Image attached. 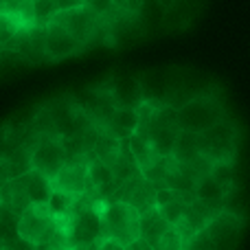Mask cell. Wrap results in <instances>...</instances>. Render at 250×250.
Here are the masks:
<instances>
[{
    "instance_id": "1",
    "label": "cell",
    "mask_w": 250,
    "mask_h": 250,
    "mask_svg": "<svg viewBox=\"0 0 250 250\" xmlns=\"http://www.w3.org/2000/svg\"><path fill=\"white\" fill-rule=\"evenodd\" d=\"M18 239L33 248L40 246H66L62 220L51 215L46 204H29L16 220Z\"/></svg>"
},
{
    "instance_id": "2",
    "label": "cell",
    "mask_w": 250,
    "mask_h": 250,
    "mask_svg": "<svg viewBox=\"0 0 250 250\" xmlns=\"http://www.w3.org/2000/svg\"><path fill=\"white\" fill-rule=\"evenodd\" d=\"M101 237L117 248H127L138 239V208L125 200H101Z\"/></svg>"
},
{
    "instance_id": "3",
    "label": "cell",
    "mask_w": 250,
    "mask_h": 250,
    "mask_svg": "<svg viewBox=\"0 0 250 250\" xmlns=\"http://www.w3.org/2000/svg\"><path fill=\"white\" fill-rule=\"evenodd\" d=\"M242 226H244V220L237 213L220 208L202 229L195 230L187 239L185 246L187 248H229L235 244Z\"/></svg>"
},
{
    "instance_id": "4",
    "label": "cell",
    "mask_w": 250,
    "mask_h": 250,
    "mask_svg": "<svg viewBox=\"0 0 250 250\" xmlns=\"http://www.w3.org/2000/svg\"><path fill=\"white\" fill-rule=\"evenodd\" d=\"M198 149L208 163H235L237 151V127L230 121L220 119L198 132Z\"/></svg>"
},
{
    "instance_id": "5",
    "label": "cell",
    "mask_w": 250,
    "mask_h": 250,
    "mask_svg": "<svg viewBox=\"0 0 250 250\" xmlns=\"http://www.w3.org/2000/svg\"><path fill=\"white\" fill-rule=\"evenodd\" d=\"M224 105L220 104L215 95H198L191 97L189 101L176 108V119H178V127L185 132H202L208 125L217 123L220 119H224Z\"/></svg>"
},
{
    "instance_id": "6",
    "label": "cell",
    "mask_w": 250,
    "mask_h": 250,
    "mask_svg": "<svg viewBox=\"0 0 250 250\" xmlns=\"http://www.w3.org/2000/svg\"><path fill=\"white\" fill-rule=\"evenodd\" d=\"M31 169L44 173L46 178H53L62 169V165L68 160V149L64 145V138L42 134L38 141L31 145Z\"/></svg>"
},
{
    "instance_id": "7",
    "label": "cell",
    "mask_w": 250,
    "mask_h": 250,
    "mask_svg": "<svg viewBox=\"0 0 250 250\" xmlns=\"http://www.w3.org/2000/svg\"><path fill=\"white\" fill-rule=\"evenodd\" d=\"M83 48V44L62 24L57 18L44 24V57H51V60H64L70 57L75 53H79Z\"/></svg>"
},
{
    "instance_id": "8",
    "label": "cell",
    "mask_w": 250,
    "mask_h": 250,
    "mask_svg": "<svg viewBox=\"0 0 250 250\" xmlns=\"http://www.w3.org/2000/svg\"><path fill=\"white\" fill-rule=\"evenodd\" d=\"M86 158L88 156H68L62 169L51 178V185L55 189H62L70 195H83L88 193V180H86Z\"/></svg>"
},
{
    "instance_id": "9",
    "label": "cell",
    "mask_w": 250,
    "mask_h": 250,
    "mask_svg": "<svg viewBox=\"0 0 250 250\" xmlns=\"http://www.w3.org/2000/svg\"><path fill=\"white\" fill-rule=\"evenodd\" d=\"M53 18H57V20H60L62 24H64L66 29H68L70 33H73L75 38L83 44V46L92 40V35H95L97 26H99V20H101V16L92 13L86 4L75 7V9H68V11L55 13Z\"/></svg>"
},
{
    "instance_id": "10",
    "label": "cell",
    "mask_w": 250,
    "mask_h": 250,
    "mask_svg": "<svg viewBox=\"0 0 250 250\" xmlns=\"http://www.w3.org/2000/svg\"><path fill=\"white\" fill-rule=\"evenodd\" d=\"M86 180H88V195L92 198H112L117 182H114L112 169L105 160L97 158V156H88L86 158Z\"/></svg>"
},
{
    "instance_id": "11",
    "label": "cell",
    "mask_w": 250,
    "mask_h": 250,
    "mask_svg": "<svg viewBox=\"0 0 250 250\" xmlns=\"http://www.w3.org/2000/svg\"><path fill=\"white\" fill-rule=\"evenodd\" d=\"M167 230H169L167 220L160 215V211L154 207V204L143 208V211H138V237H141L149 248L158 246L160 237H163Z\"/></svg>"
},
{
    "instance_id": "12",
    "label": "cell",
    "mask_w": 250,
    "mask_h": 250,
    "mask_svg": "<svg viewBox=\"0 0 250 250\" xmlns=\"http://www.w3.org/2000/svg\"><path fill=\"white\" fill-rule=\"evenodd\" d=\"M105 90H108L110 99L114 101V105H127V108H138V105L145 101L143 95V88L136 79L132 77H114L105 83Z\"/></svg>"
},
{
    "instance_id": "13",
    "label": "cell",
    "mask_w": 250,
    "mask_h": 250,
    "mask_svg": "<svg viewBox=\"0 0 250 250\" xmlns=\"http://www.w3.org/2000/svg\"><path fill=\"white\" fill-rule=\"evenodd\" d=\"M230 191H226L211 173H200L198 180H195V187H193V198L198 202H202L204 207L213 208V211H220L224 208L226 204V198H229Z\"/></svg>"
},
{
    "instance_id": "14",
    "label": "cell",
    "mask_w": 250,
    "mask_h": 250,
    "mask_svg": "<svg viewBox=\"0 0 250 250\" xmlns=\"http://www.w3.org/2000/svg\"><path fill=\"white\" fill-rule=\"evenodd\" d=\"M136 127H138V110L127 108V105H117L101 129H105L110 136L119 138V141H125L127 136H132L136 132Z\"/></svg>"
},
{
    "instance_id": "15",
    "label": "cell",
    "mask_w": 250,
    "mask_h": 250,
    "mask_svg": "<svg viewBox=\"0 0 250 250\" xmlns=\"http://www.w3.org/2000/svg\"><path fill=\"white\" fill-rule=\"evenodd\" d=\"M16 180L20 182L22 191L26 193L31 204H46L48 195H51V178H46L44 173L35 171V169H29V171L16 176Z\"/></svg>"
},
{
    "instance_id": "16",
    "label": "cell",
    "mask_w": 250,
    "mask_h": 250,
    "mask_svg": "<svg viewBox=\"0 0 250 250\" xmlns=\"http://www.w3.org/2000/svg\"><path fill=\"white\" fill-rule=\"evenodd\" d=\"M77 200H79V195H70V193H66V191L55 189V187H53L51 195H48V200H46V208L51 211L53 217H57V220H64V217L75 208Z\"/></svg>"
},
{
    "instance_id": "17",
    "label": "cell",
    "mask_w": 250,
    "mask_h": 250,
    "mask_svg": "<svg viewBox=\"0 0 250 250\" xmlns=\"http://www.w3.org/2000/svg\"><path fill=\"white\" fill-rule=\"evenodd\" d=\"M193 200V195H178V198L169 200V202L160 204V207H156L160 211V215L167 220L169 226H176L178 222L185 217V211H187V204Z\"/></svg>"
},
{
    "instance_id": "18",
    "label": "cell",
    "mask_w": 250,
    "mask_h": 250,
    "mask_svg": "<svg viewBox=\"0 0 250 250\" xmlns=\"http://www.w3.org/2000/svg\"><path fill=\"white\" fill-rule=\"evenodd\" d=\"M31 13H33V22L46 24V22L55 16L53 0H31Z\"/></svg>"
},
{
    "instance_id": "19",
    "label": "cell",
    "mask_w": 250,
    "mask_h": 250,
    "mask_svg": "<svg viewBox=\"0 0 250 250\" xmlns=\"http://www.w3.org/2000/svg\"><path fill=\"white\" fill-rule=\"evenodd\" d=\"M86 7L90 9L92 13H97V16L104 18L105 13H110V9H112L114 4H112V0H92V2H88Z\"/></svg>"
},
{
    "instance_id": "20",
    "label": "cell",
    "mask_w": 250,
    "mask_h": 250,
    "mask_svg": "<svg viewBox=\"0 0 250 250\" xmlns=\"http://www.w3.org/2000/svg\"><path fill=\"white\" fill-rule=\"evenodd\" d=\"M82 4H83V0H53V7H55V13L68 11V9L82 7Z\"/></svg>"
},
{
    "instance_id": "21",
    "label": "cell",
    "mask_w": 250,
    "mask_h": 250,
    "mask_svg": "<svg viewBox=\"0 0 250 250\" xmlns=\"http://www.w3.org/2000/svg\"><path fill=\"white\" fill-rule=\"evenodd\" d=\"M11 178V173H9V167H7V163H4V158L0 156V187L4 185V182Z\"/></svg>"
},
{
    "instance_id": "22",
    "label": "cell",
    "mask_w": 250,
    "mask_h": 250,
    "mask_svg": "<svg viewBox=\"0 0 250 250\" xmlns=\"http://www.w3.org/2000/svg\"><path fill=\"white\" fill-rule=\"evenodd\" d=\"M88 2H92V0H83V4H88Z\"/></svg>"
},
{
    "instance_id": "23",
    "label": "cell",
    "mask_w": 250,
    "mask_h": 250,
    "mask_svg": "<svg viewBox=\"0 0 250 250\" xmlns=\"http://www.w3.org/2000/svg\"><path fill=\"white\" fill-rule=\"evenodd\" d=\"M0 51H2V48H0Z\"/></svg>"
}]
</instances>
